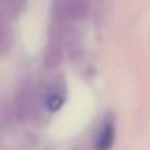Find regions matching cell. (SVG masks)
Instances as JSON below:
<instances>
[{
    "instance_id": "obj_7",
    "label": "cell",
    "mask_w": 150,
    "mask_h": 150,
    "mask_svg": "<svg viewBox=\"0 0 150 150\" xmlns=\"http://www.w3.org/2000/svg\"><path fill=\"white\" fill-rule=\"evenodd\" d=\"M10 2H11V4H23L24 0H10Z\"/></svg>"
},
{
    "instance_id": "obj_4",
    "label": "cell",
    "mask_w": 150,
    "mask_h": 150,
    "mask_svg": "<svg viewBox=\"0 0 150 150\" xmlns=\"http://www.w3.org/2000/svg\"><path fill=\"white\" fill-rule=\"evenodd\" d=\"M113 140H115V124L111 120H105L102 123L100 129L95 134L94 147L95 150H108L113 145Z\"/></svg>"
},
{
    "instance_id": "obj_2",
    "label": "cell",
    "mask_w": 150,
    "mask_h": 150,
    "mask_svg": "<svg viewBox=\"0 0 150 150\" xmlns=\"http://www.w3.org/2000/svg\"><path fill=\"white\" fill-rule=\"evenodd\" d=\"M86 11L84 0H55L52 16L57 24H63L69 20L81 18Z\"/></svg>"
},
{
    "instance_id": "obj_3",
    "label": "cell",
    "mask_w": 150,
    "mask_h": 150,
    "mask_svg": "<svg viewBox=\"0 0 150 150\" xmlns=\"http://www.w3.org/2000/svg\"><path fill=\"white\" fill-rule=\"evenodd\" d=\"M66 100V86L63 78H57L47 86L45 94H44V105L49 111L55 113L63 107Z\"/></svg>"
},
{
    "instance_id": "obj_5",
    "label": "cell",
    "mask_w": 150,
    "mask_h": 150,
    "mask_svg": "<svg viewBox=\"0 0 150 150\" xmlns=\"http://www.w3.org/2000/svg\"><path fill=\"white\" fill-rule=\"evenodd\" d=\"M60 62H62V49H60V44L57 40H50L49 47L45 50V58H44L45 68H55V66L60 65Z\"/></svg>"
},
{
    "instance_id": "obj_1",
    "label": "cell",
    "mask_w": 150,
    "mask_h": 150,
    "mask_svg": "<svg viewBox=\"0 0 150 150\" xmlns=\"http://www.w3.org/2000/svg\"><path fill=\"white\" fill-rule=\"evenodd\" d=\"M13 113L21 123L33 120L36 113V94L31 82H24L18 87L13 100Z\"/></svg>"
},
{
    "instance_id": "obj_6",
    "label": "cell",
    "mask_w": 150,
    "mask_h": 150,
    "mask_svg": "<svg viewBox=\"0 0 150 150\" xmlns=\"http://www.w3.org/2000/svg\"><path fill=\"white\" fill-rule=\"evenodd\" d=\"M11 45V34L8 29V24L5 16L0 11V53H5Z\"/></svg>"
}]
</instances>
